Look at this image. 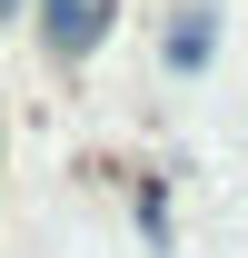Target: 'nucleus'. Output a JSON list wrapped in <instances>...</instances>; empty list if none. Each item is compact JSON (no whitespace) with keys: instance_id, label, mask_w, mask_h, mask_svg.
<instances>
[{"instance_id":"nucleus-1","label":"nucleus","mask_w":248,"mask_h":258,"mask_svg":"<svg viewBox=\"0 0 248 258\" xmlns=\"http://www.w3.org/2000/svg\"><path fill=\"white\" fill-rule=\"evenodd\" d=\"M109 20H119V0H40V40L60 60H90L99 40H109Z\"/></svg>"},{"instance_id":"nucleus-2","label":"nucleus","mask_w":248,"mask_h":258,"mask_svg":"<svg viewBox=\"0 0 248 258\" xmlns=\"http://www.w3.org/2000/svg\"><path fill=\"white\" fill-rule=\"evenodd\" d=\"M209 40H218L209 10H179V20H169V70H209Z\"/></svg>"}]
</instances>
